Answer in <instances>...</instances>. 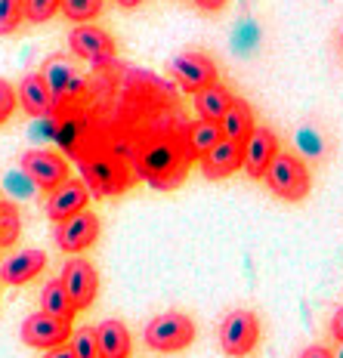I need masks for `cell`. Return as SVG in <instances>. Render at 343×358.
<instances>
[{
    "mask_svg": "<svg viewBox=\"0 0 343 358\" xmlns=\"http://www.w3.org/2000/svg\"><path fill=\"white\" fill-rule=\"evenodd\" d=\"M192 152L180 139H155L136 155V173L155 189H176L189 173Z\"/></svg>",
    "mask_w": 343,
    "mask_h": 358,
    "instance_id": "obj_1",
    "label": "cell"
},
{
    "mask_svg": "<svg viewBox=\"0 0 343 358\" xmlns=\"http://www.w3.org/2000/svg\"><path fill=\"white\" fill-rule=\"evenodd\" d=\"M266 185H270L272 195L285 198V201H303L309 195V167L303 158H297V155L290 152H279L270 164V170L263 173Z\"/></svg>",
    "mask_w": 343,
    "mask_h": 358,
    "instance_id": "obj_2",
    "label": "cell"
},
{
    "mask_svg": "<svg viewBox=\"0 0 343 358\" xmlns=\"http://www.w3.org/2000/svg\"><path fill=\"white\" fill-rule=\"evenodd\" d=\"M80 173H84L87 189H93V195L99 198L121 195L133 185L127 164L111 158V155H87V158H80Z\"/></svg>",
    "mask_w": 343,
    "mask_h": 358,
    "instance_id": "obj_3",
    "label": "cell"
},
{
    "mask_svg": "<svg viewBox=\"0 0 343 358\" xmlns=\"http://www.w3.org/2000/svg\"><path fill=\"white\" fill-rule=\"evenodd\" d=\"M195 340V322L183 312H164L146 327V346L155 352H183Z\"/></svg>",
    "mask_w": 343,
    "mask_h": 358,
    "instance_id": "obj_4",
    "label": "cell"
},
{
    "mask_svg": "<svg viewBox=\"0 0 343 358\" xmlns=\"http://www.w3.org/2000/svg\"><path fill=\"white\" fill-rule=\"evenodd\" d=\"M260 343V318L251 309H232L220 322V346L229 358H244Z\"/></svg>",
    "mask_w": 343,
    "mask_h": 358,
    "instance_id": "obj_5",
    "label": "cell"
},
{
    "mask_svg": "<svg viewBox=\"0 0 343 358\" xmlns=\"http://www.w3.org/2000/svg\"><path fill=\"white\" fill-rule=\"evenodd\" d=\"M170 74H174L176 84L192 96H195L198 90H204V87H211L220 80L217 62H214L211 56L198 53V50H186V53L170 59Z\"/></svg>",
    "mask_w": 343,
    "mask_h": 358,
    "instance_id": "obj_6",
    "label": "cell"
},
{
    "mask_svg": "<svg viewBox=\"0 0 343 358\" xmlns=\"http://www.w3.org/2000/svg\"><path fill=\"white\" fill-rule=\"evenodd\" d=\"M59 281H62V287L69 290V296H71V303L78 312L90 309L96 294H99V275H96L90 259H84V257H71L69 263L62 266Z\"/></svg>",
    "mask_w": 343,
    "mask_h": 358,
    "instance_id": "obj_7",
    "label": "cell"
},
{
    "mask_svg": "<svg viewBox=\"0 0 343 358\" xmlns=\"http://www.w3.org/2000/svg\"><path fill=\"white\" fill-rule=\"evenodd\" d=\"M19 164H22V170H25V176L43 192L56 189L59 182H65V179L71 176L69 161L56 152H47V148H31V152L22 155Z\"/></svg>",
    "mask_w": 343,
    "mask_h": 358,
    "instance_id": "obj_8",
    "label": "cell"
},
{
    "mask_svg": "<svg viewBox=\"0 0 343 358\" xmlns=\"http://www.w3.org/2000/svg\"><path fill=\"white\" fill-rule=\"evenodd\" d=\"M96 238H99V216L93 210H80L69 216V220L56 222V248L62 253H84L87 248H93Z\"/></svg>",
    "mask_w": 343,
    "mask_h": 358,
    "instance_id": "obj_9",
    "label": "cell"
},
{
    "mask_svg": "<svg viewBox=\"0 0 343 358\" xmlns=\"http://www.w3.org/2000/svg\"><path fill=\"white\" fill-rule=\"evenodd\" d=\"M22 340L28 343V346L34 349H53V346H62V343L71 340V322H65V318H56L50 315V312H34V315H28L25 322H22Z\"/></svg>",
    "mask_w": 343,
    "mask_h": 358,
    "instance_id": "obj_10",
    "label": "cell"
},
{
    "mask_svg": "<svg viewBox=\"0 0 343 358\" xmlns=\"http://www.w3.org/2000/svg\"><path fill=\"white\" fill-rule=\"evenodd\" d=\"M69 47L78 59H87V62H96V65L115 59V41H111V34L96 25H87V22L71 28Z\"/></svg>",
    "mask_w": 343,
    "mask_h": 358,
    "instance_id": "obj_11",
    "label": "cell"
},
{
    "mask_svg": "<svg viewBox=\"0 0 343 358\" xmlns=\"http://www.w3.org/2000/svg\"><path fill=\"white\" fill-rule=\"evenodd\" d=\"M90 204V189H87V182H80V179H65V182H59L56 189L47 192V204H43V210L53 222H62L69 220V216L80 213L84 207Z\"/></svg>",
    "mask_w": 343,
    "mask_h": 358,
    "instance_id": "obj_12",
    "label": "cell"
},
{
    "mask_svg": "<svg viewBox=\"0 0 343 358\" xmlns=\"http://www.w3.org/2000/svg\"><path fill=\"white\" fill-rule=\"evenodd\" d=\"M244 167V145L223 136L217 145H211L201 155V173L207 179H226Z\"/></svg>",
    "mask_w": 343,
    "mask_h": 358,
    "instance_id": "obj_13",
    "label": "cell"
},
{
    "mask_svg": "<svg viewBox=\"0 0 343 358\" xmlns=\"http://www.w3.org/2000/svg\"><path fill=\"white\" fill-rule=\"evenodd\" d=\"M279 136L270 130V127H253V133L248 136V143H244V167L248 170V176L253 179H263V173L270 170L272 158L279 155Z\"/></svg>",
    "mask_w": 343,
    "mask_h": 358,
    "instance_id": "obj_14",
    "label": "cell"
},
{
    "mask_svg": "<svg viewBox=\"0 0 343 358\" xmlns=\"http://www.w3.org/2000/svg\"><path fill=\"white\" fill-rule=\"evenodd\" d=\"M43 268H47V253L37 248H28V250H19L16 257H10L6 263H0V281L19 287V285L34 281Z\"/></svg>",
    "mask_w": 343,
    "mask_h": 358,
    "instance_id": "obj_15",
    "label": "cell"
},
{
    "mask_svg": "<svg viewBox=\"0 0 343 358\" xmlns=\"http://www.w3.org/2000/svg\"><path fill=\"white\" fill-rule=\"evenodd\" d=\"M16 99L19 106L25 108V115L31 117H43L53 111V93H50L47 80H43V74H25V78L19 80V90H16Z\"/></svg>",
    "mask_w": 343,
    "mask_h": 358,
    "instance_id": "obj_16",
    "label": "cell"
},
{
    "mask_svg": "<svg viewBox=\"0 0 343 358\" xmlns=\"http://www.w3.org/2000/svg\"><path fill=\"white\" fill-rule=\"evenodd\" d=\"M41 74H43V80H47L50 93H53V102L65 99V96H71V93L80 90V74L74 71V65L65 56L47 59V65H43Z\"/></svg>",
    "mask_w": 343,
    "mask_h": 358,
    "instance_id": "obj_17",
    "label": "cell"
},
{
    "mask_svg": "<svg viewBox=\"0 0 343 358\" xmlns=\"http://www.w3.org/2000/svg\"><path fill=\"white\" fill-rule=\"evenodd\" d=\"M220 127H223V136L226 139H235V143H248V136L253 133V108L248 106L244 99H232V106L226 108V115L220 117Z\"/></svg>",
    "mask_w": 343,
    "mask_h": 358,
    "instance_id": "obj_18",
    "label": "cell"
},
{
    "mask_svg": "<svg viewBox=\"0 0 343 358\" xmlns=\"http://www.w3.org/2000/svg\"><path fill=\"white\" fill-rule=\"evenodd\" d=\"M99 334V349H102V358H130L133 352V340H130V331H127L124 322H99L96 327Z\"/></svg>",
    "mask_w": 343,
    "mask_h": 358,
    "instance_id": "obj_19",
    "label": "cell"
},
{
    "mask_svg": "<svg viewBox=\"0 0 343 358\" xmlns=\"http://www.w3.org/2000/svg\"><path fill=\"white\" fill-rule=\"evenodd\" d=\"M232 99L235 96L229 93V87H223L217 80V84H211V87H204V90L195 93V111H198L201 121H217L220 124V117L226 115V108L232 106Z\"/></svg>",
    "mask_w": 343,
    "mask_h": 358,
    "instance_id": "obj_20",
    "label": "cell"
},
{
    "mask_svg": "<svg viewBox=\"0 0 343 358\" xmlns=\"http://www.w3.org/2000/svg\"><path fill=\"white\" fill-rule=\"evenodd\" d=\"M41 309L43 312H50V315H56V318H65V322H71L74 318V303H71V296H69V290L62 287V281H47L41 290Z\"/></svg>",
    "mask_w": 343,
    "mask_h": 358,
    "instance_id": "obj_21",
    "label": "cell"
},
{
    "mask_svg": "<svg viewBox=\"0 0 343 358\" xmlns=\"http://www.w3.org/2000/svg\"><path fill=\"white\" fill-rule=\"evenodd\" d=\"M223 139V127L217 121H201L189 127V136H186V145H189L192 158H201V155L207 152L211 145H217Z\"/></svg>",
    "mask_w": 343,
    "mask_h": 358,
    "instance_id": "obj_22",
    "label": "cell"
},
{
    "mask_svg": "<svg viewBox=\"0 0 343 358\" xmlns=\"http://www.w3.org/2000/svg\"><path fill=\"white\" fill-rule=\"evenodd\" d=\"M22 232V216L13 201H0V248H13Z\"/></svg>",
    "mask_w": 343,
    "mask_h": 358,
    "instance_id": "obj_23",
    "label": "cell"
},
{
    "mask_svg": "<svg viewBox=\"0 0 343 358\" xmlns=\"http://www.w3.org/2000/svg\"><path fill=\"white\" fill-rule=\"evenodd\" d=\"M74 358H102V349H99V334H96L93 324H84L78 331H71V340H69Z\"/></svg>",
    "mask_w": 343,
    "mask_h": 358,
    "instance_id": "obj_24",
    "label": "cell"
},
{
    "mask_svg": "<svg viewBox=\"0 0 343 358\" xmlns=\"http://www.w3.org/2000/svg\"><path fill=\"white\" fill-rule=\"evenodd\" d=\"M59 13H62L69 22H74V25L93 22L102 13V0H62V3H59Z\"/></svg>",
    "mask_w": 343,
    "mask_h": 358,
    "instance_id": "obj_25",
    "label": "cell"
},
{
    "mask_svg": "<svg viewBox=\"0 0 343 358\" xmlns=\"http://www.w3.org/2000/svg\"><path fill=\"white\" fill-rule=\"evenodd\" d=\"M25 22V0H0V37L16 34Z\"/></svg>",
    "mask_w": 343,
    "mask_h": 358,
    "instance_id": "obj_26",
    "label": "cell"
},
{
    "mask_svg": "<svg viewBox=\"0 0 343 358\" xmlns=\"http://www.w3.org/2000/svg\"><path fill=\"white\" fill-rule=\"evenodd\" d=\"M59 3L62 0H25V22L31 25H43L59 13Z\"/></svg>",
    "mask_w": 343,
    "mask_h": 358,
    "instance_id": "obj_27",
    "label": "cell"
},
{
    "mask_svg": "<svg viewBox=\"0 0 343 358\" xmlns=\"http://www.w3.org/2000/svg\"><path fill=\"white\" fill-rule=\"evenodd\" d=\"M19 99H16V90L13 84H6L4 78H0V124H6L13 117V111H16Z\"/></svg>",
    "mask_w": 343,
    "mask_h": 358,
    "instance_id": "obj_28",
    "label": "cell"
},
{
    "mask_svg": "<svg viewBox=\"0 0 343 358\" xmlns=\"http://www.w3.org/2000/svg\"><path fill=\"white\" fill-rule=\"evenodd\" d=\"M331 334H334L337 343H343V306L331 315Z\"/></svg>",
    "mask_w": 343,
    "mask_h": 358,
    "instance_id": "obj_29",
    "label": "cell"
},
{
    "mask_svg": "<svg viewBox=\"0 0 343 358\" xmlns=\"http://www.w3.org/2000/svg\"><path fill=\"white\" fill-rule=\"evenodd\" d=\"M300 358H334V352H331L328 346H322V343H316V346H309Z\"/></svg>",
    "mask_w": 343,
    "mask_h": 358,
    "instance_id": "obj_30",
    "label": "cell"
},
{
    "mask_svg": "<svg viewBox=\"0 0 343 358\" xmlns=\"http://www.w3.org/2000/svg\"><path fill=\"white\" fill-rule=\"evenodd\" d=\"M192 3L198 6V10H204V13H217L226 6V0H192Z\"/></svg>",
    "mask_w": 343,
    "mask_h": 358,
    "instance_id": "obj_31",
    "label": "cell"
},
{
    "mask_svg": "<svg viewBox=\"0 0 343 358\" xmlns=\"http://www.w3.org/2000/svg\"><path fill=\"white\" fill-rule=\"evenodd\" d=\"M43 358H74V352H71V346H69V343H62V346L47 349V355H43Z\"/></svg>",
    "mask_w": 343,
    "mask_h": 358,
    "instance_id": "obj_32",
    "label": "cell"
},
{
    "mask_svg": "<svg viewBox=\"0 0 343 358\" xmlns=\"http://www.w3.org/2000/svg\"><path fill=\"white\" fill-rule=\"evenodd\" d=\"M139 3H143V0H118V6H121V10H136Z\"/></svg>",
    "mask_w": 343,
    "mask_h": 358,
    "instance_id": "obj_33",
    "label": "cell"
},
{
    "mask_svg": "<svg viewBox=\"0 0 343 358\" xmlns=\"http://www.w3.org/2000/svg\"><path fill=\"white\" fill-rule=\"evenodd\" d=\"M334 358H343V343H340V352H337V355H334Z\"/></svg>",
    "mask_w": 343,
    "mask_h": 358,
    "instance_id": "obj_34",
    "label": "cell"
},
{
    "mask_svg": "<svg viewBox=\"0 0 343 358\" xmlns=\"http://www.w3.org/2000/svg\"><path fill=\"white\" fill-rule=\"evenodd\" d=\"M340 50H343V31H340Z\"/></svg>",
    "mask_w": 343,
    "mask_h": 358,
    "instance_id": "obj_35",
    "label": "cell"
},
{
    "mask_svg": "<svg viewBox=\"0 0 343 358\" xmlns=\"http://www.w3.org/2000/svg\"><path fill=\"white\" fill-rule=\"evenodd\" d=\"M0 250H4V248H0Z\"/></svg>",
    "mask_w": 343,
    "mask_h": 358,
    "instance_id": "obj_36",
    "label": "cell"
}]
</instances>
